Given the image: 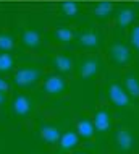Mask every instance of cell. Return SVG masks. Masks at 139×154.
I'll return each instance as SVG.
<instances>
[{
    "label": "cell",
    "mask_w": 139,
    "mask_h": 154,
    "mask_svg": "<svg viewBox=\"0 0 139 154\" xmlns=\"http://www.w3.org/2000/svg\"><path fill=\"white\" fill-rule=\"evenodd\" d=\"M42 78V68L39 65L26 63L15 70L13 73V83L18 88H31Z\"/></svg>",
    "instance_id": "1"
},
{
    "label": "cell",
    "mask_w": 139,
    "mask_h": 154,
    "mask_svg": "<svg viewBox=\"0 0 139 154\" xmlns=\"http://www.w3.org/2000/svg\"><path fill=\"white\" fill-rule=\"evenodd\" d=\"M74 70H76V76L81 80H92L100 73L102 70V60L97 55H87L78 60L74 63Z\"/></svg>",
    "instance_id": "2"
},
{
    "label": "cell",
    "mask_w": 139,
    "mask_h": 154,
    "mask_svg": "<svg viewBox=\"0 0 139 154\" xmlns=\"http://www.w3.org/2000/svg\"><path fill=\"white\" fill-rule=\"evenodd\" d=\"M105 91H107L108 101H110L113 106L121 107V109H129V107H131V96L126 93V89L120 85V83L110 81L107 85V88H105Z\"/></svg>",
    "instance_id": "3"
},
{
    "label": "cell",
    "mask_w": 139,
    "mask_h": 154,
    "mask_svg": "<svg viewBox=\"0 0 139 154\" xmlns=\"http://www.w3.org/2000/svg\"><path fill=\"white\" fill-rule=\"evenodd\" d=\"M66 89H68V85L62 75H49L42 83V91L47 96H53V97L63 96L66 93Z\"/></svg>",
    "instance_id": "4"
},
{
    "label": "cell",
    "mask_w": 139,
    "mask_h": 154,
    "mask_svg": "<svg viewBox=\"0 0 139 154\" xmlns=\"http://www.w3.org/2000/svg\"><path fill=\"white\" fill-rule=\"evenodd\" d=\"M32 109H34V101L24 93L16 94L13 97V101H11V110H13V114L16 117H21V119L28 117L32 112Z\"/></svg>",
    "instance_id": "5"
},
{
    "label": "cell",
    "mask_w": 139,
    "mask_h": 154,
    "mask_svg": "<svg viewBox=\"0 0 139 154\" xmlns=\"http://www.w3.org/2000/svg\"><path fill=\"white\" fill-rule=\"evenodd\" d=\"M108 54H110V59L113 63L120 65V66H125L128 65L133 59V54H131V49L128 45L121 44V42H113L108 49Z\"/></svg>",
    "instance_id": "6"
},
{
    "label": "cell",
    "mask_w": 139,
    "mask_h": 154,
    "mask_svg": "<svg viewBox=\"0 0 139 154\" xmlns=\"http://www.w3.org/2000/svg\"><path fill=\"white\" fill-rule=\"evenodd\" d=\"M92 122H94L95 131L107 133L112 128V123H113L112 110L108 109V107H100V109H97L94 112V115H92Z\"/></svg>",
    "instance_id": "7"
},
{
    "label": "cell",
    "mask_w": 139,
    "mask_h": 154,
    "mask_svg": "<svg viewBox=\"0 0 139 154\" xmlns=\"http://www.w3.org/2000/svg\"><path fill=\"white\" fill-rule=\"evenodd\" d=\"M76 42L83 49H99L102 44V37L95 29H84L76 36Z\"/></svg>",
    "instance_id": "8"
},
{
    "label": "cell",
    "mask_w": 139,
    "mask_h": 154,
    "mask_svg": "<svg viewBox=\"0 0 139 154\" xmlns=\"http://www.w3.org/2000/svg\"><path fill=\"white\" fill-rule=\"evenodd\" d=\"M115 143H116V149L120 152H129L134 148V136L131 130L126 127H120L115 135Z\"/></svg>",
    "instance_id": "9"
},
{
    "label": "cell",
    "mask_w": 139,
    "mask_h": 154,
    "mask_svg": "<svg viewBox=\"0 0 139 154\" xmlns=\"http://www.w3.org/2000/svg\"><path fill=\"white\" fill-rule=\"evenodd\" d=\"M39 136L44 143L47 144H57L60 141V136H62V130L58 125H53V123H45V125H41L39 127Z\"/></svg>",
    "instance_id": "10"
},
{
    "label": "cell",
    "mask_w": 139,
    "mask_h": 154,
    "mask_svg": "<svg viewBox=\"0 0 139 154\" xmlns=\"http://www.w3.org/2000/svg\"><path fill=\"white\" fill-rule=\"evenodd\" d=\"M79 140H81V138H79V135L76 131H73V130L62 133L60 141H58V151H60L62 154L73 152L74 149H76V146L79 144Z\"/></svg>",
    "instance_id": "11"
},
{
    "label": "cell",
    "mask_w": 139,
    "mask_h": 154,
    "mask_svg": "<svg viewBox=\"0 0 139 154\" xmlns=\"http://www.w3.org/2000/svg\"><path fill=\"white\" fill-rule=\"evenodd\" d=\"M76 133L81 140H92L95 135V127L91 117L87 115H81L76 122Z\"/></svg>",
    "instance_id": "12"
},
{
    "label": "cell",
    "mask_w": 139,
    "mask_h": 154,
    "mask_svg": "<svg viewBox=\"0 0 139 154\" xmlns=\"http://www.w3.org/2000/svg\"><path fill=\"white\" fill-rule=\"evenodd\" d=\"M50 63L52 66L60 73H70L74 70V60L71 59L70 55H65V54H57V55L50 57Z\"/></svg>",
    "instance_id": "13"
},
{
    "label": "cell",
    "mask_w": 139,
    "mask_h": 154,
    "mask_svg": "<svg viewBox=\"0 0 139 154\" xmlns=\"http://www.w3.org/2000/svg\"><path fill=\"white\" fill-rule=\"evenodd\" d=\"M42 42V36L39 34V31L32 29V28H26L21 34V44L24 45L29 51H34L37 49Z\"/></svg>",
    "instance_id": "14"
},
{
    "label": "cell",
    "mask_w": 139,
    "mask_h": 154,
    "mask_svg": "<svg viewBox=\"0 0 139 154\" xmlns=\"http://www.w3.org/2000/svg\"><path fill=\"white\" fill-rule=\"evenodd\" d=\"M134 18H136V11L133 7H121L115 16V23L120 28H128L133 24Z\"/></svg>",
    "instance_id": "15"
},
{
    "label": "cell",
    "mask_w": 139,
    "mask_h": 154,
    "mask_svg": "<svg viewBox=\"0 0 139 154\" xmlns=\"http://www.w3.org/2000/svg\"><path fill=\"white\" fill-rule=\"evenodd\" d=\"M112 13H113V3L108 2V0L97 2L94 7H92V15H94L97 20H107Z\"/></svg>",
    "instance_id": "16"
},
{
    "label": "cell",
    "mask_w": 139,
    "mask_h": 154,
    "mask_svg": "<svg viewBox=\"0 0 139 154\" xmlns=\"http://www.w3.org/2000/svg\"><path fill=\"white\" fill-rule=\"evenodd\" d=\"M52 37L55 42H60V44H70L76 39V34L71 28H66V26H62V28H57L55 31L52 32Z\"/></svg>",
    "instance_id": "17"
},
{
    "label": "cell",
    "mask_w": 139,
    "mask_h": 154,
    "mask_svg": "<svg viewBox=\"0 0 139 154\" xmlns=\"http://www.w3.org/2000/svg\"><path fill=\"white\" fill-rule=\"evenodd\" d=\"M123 88L131 97L139 99V76L137 75H126L123 81Z\"/></svg>",
    "instance_id": "18"
},
{
    "label": "cell",
    "mask_w": 139,
    "mask_h": 154,
    "mask_svg": "<svg viewBox=\"0 0 139 154\" xmlns=\"http://www.w3.org/2000/svg\"><path fill=\"white\" fill-rule=\"evenodd\" d=\"M79 10H81V7H79V3L76 0H65L60 5V11L66 16V18H74V16H78Z\"/></svg>",
    "instance_id": "19"
},
{
    "label": "cell",
    "mask_w": 139,
    "mask_h": 154,
    "mask_svg": "<svg viewBox=\"0 0 139 154\" xmlns=\"http://www.w3.org/2000/svg\"><path fill=\"white\" fill-rule=\"evenodd\" d=\"M16 60L10 52H0V73H10L15 70Z\"/></svg>",
    "instance_id": "20"
},
{
    "label": "cell",
    "mask_w": 139,
    "mask_h": 154,
    "mask_svg": "<svg viewBox=\"0 0 139 154\" xmlns=\"http://www.w3.org/2000/svg\"><path fill=\"white\" fill-rule=\"evenodd\" d=\"M16 45L15 37L8 32H0V52H11Z\"/></svg>",
    "instance_id": "21"
},
{
    "label": "cell",
    "mask_w": 139,
    "mask_h": 154,
    "mask_svg": "<svg viewBox=\"0 0 139 154\" xmlns=\"http://www.w3.org/2000/svg\"><path fill=\"white\" fill-rule=\"evenodd\" d=\"M129 45L139 52V24H134L129 29Z\"/></svg>",
    "instance_id": "22"
},
{
    "label": "cell",
    "mask_w": 139,
    "mask_h": 154,
    "mask_svg": "<svg viewBox=\"0 0 139 154\" xmlns=\"http://www.w3.org/2000/svg\"><path fill=\"white\" fill-rule=\"evenodd\" d=\"M0 91H2V93H8V91H10V83H8L3 76H0Z\"/></svg>",
    "instance_id": "23"
},
{
    "label": "cell",
    "mask_w": 139,
    "mask_h": 154,
    "mask_svg": "<svg viewBox=\"0 0 139 154\" xmlns=\"http://www.w3.org/2000/svg\"><path fill=\"white\" fill-rule=\"evenodd\" d=\"M7 94L8 93H2V91H0V107L7 104Z\"/></svg>",
    "instance_id": "24"
},
{
    "label": "cell",
    "mask_w": 139,
    "mask_h": 154,
    "mask_svg": "<svg viewBox=\"0 0 139 154\" xmlns=\"http://www.w3.org/2000/svg\"><path fill=\"white\" fill-rule=\"evenodd\" d=\"M71 154H87V152L86 151H73Z\"/></svg>",
    "instance_id": "25"
}]
</instances>
